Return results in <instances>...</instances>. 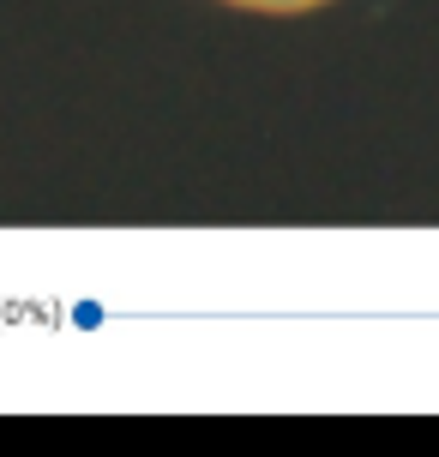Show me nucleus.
<instances>
[{
    "mask_svg": "<svg viewBox=\"0 0 439 457\" xmlns=\"http://www.w3.org/2000/svg\"><path fill=\"white\" fill-rule=\"evenodd\" d=\"M235 6H253V12H307V6H325V0H235Z\"/></svg>",
    "mask_w": 439,
    "mask_h": 457,
    "instance_id": "obj_1",
    "label": "nucleus"
}]
</instances>
